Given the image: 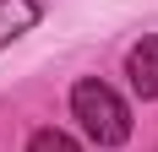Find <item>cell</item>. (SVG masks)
<instances>
[{"instance_id":"6da1fadb","label":"cell","mask_w":158,"mask_h":152,"mask_svg":"<svg viewBox=\"0 0 158 152\" xmlns=\"http://www.w3.org/2000/svg\"><path fill=\"white\" fill-rule=\"evenodd\" d=\"M71 114L82 120V130H87L98 147H126L131 141V109L120 103V92H114L109 82H98V76H87V82L71 87Z\"/></svg>"},{"instance_id":"7a4b0ae2","label":"cell","mask_w":158,"mask_h":152,"mask_svg":"<svg viewBox=\"0 0 158 152\" xmlns=\"http://www.w3.org/2000/svg\"><path fill=\"white\" fill-rule=\"evenodd\" d=\"M126 76H131V87L142 98H158V38H142L126 54Z\"/></svg>"},{"instance_id":"3957f363","label":"cell","mask_w":158,"mask_h":152,"mask_svg":"<svg viewBox=\"0 0 158 152\" xmlns=\"http://www.w3.org/2000/svg\"><path fill=\"white\" fill-rule=\"evenodd\" d=\"M38 0H0V49L11 44V38H22V33L38 27Z\"/></svg>"},{"instance_id":"277c9868","label":"cell","mask_w":158,"mask_h":152,"mask_svg":"<svg viewBox=\"0 0 158 152\" xmlns=\"http://www.w3.org/2000/svg\"><path fill=\"white\" fill-rule=\"evenodd\" d=\"M27 152H82V147L65 136V130H38V136L27 141Z\"/></svg>"}]
</instances>
